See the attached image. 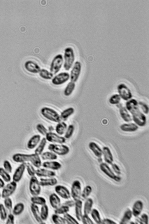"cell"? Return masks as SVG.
<instances>
[{
  "instance_id": "6da1fadb",
  "label": "cell",
  "mask_w": 149,
  "mask_h": 224,
  "mask_svg": "<svg viewBox=\"0 0 149 224\" xmlns=\"http://www.w3.org/2000/svg\"><path fill=\"white\" fill-rule=\"evenodd\" d=\"M126 109L132 115V118L135 123L138 126L143 127L147 122L146 115L139 109L138 102L133 101L127 105Z\"/></svg>"
},
{
  "instance_id": "7a4b0ae2",
  "label": "cell",
  "mask_w": 149,
  "mask_h": 224,
  "mask_svg": "<svg viewBox=\"0 0 149 224\" xmlns=\"http://www.w3.org/2000/svg\"><path fill=\"white\" fill-rule=\"evenodd\" d=\"M12 159L14 161L17 162L22 163L29 162L38 168H39L42 164L39 155L35 153L30 154L17 153L13 156Z\"/></svg>"
},
{
  "instance_id": "3957f363",
  "label": "cell",
  "mask_w": 149,
  "mask_h": 224,
  "mask_svg": "<svg viewBox=\"0 0 149 224\" xmlns=\"http://www.w3.org/2000/svg\"><path fill=\"white\" fill-rule=\"evenodd\" d=\"M40 113L44 118L52 122L58 123L61 121L59 114L55 110L50 107H43L41 109Z\"/></svg>"
},
{
  "instance_id": "277c9868",
  "label": "cell",
  "mask_w": 149,
  "mask_h": 224,
  "mask_svg": "<svg viewBox=\"0 0 149 224\" xmlns=\"http://www.w3.org/2000/svg\"><path fill=\"white\" fill-rule=\"evenodd\" d=\"M64 57V69L68 71L73 65L75 59L74 51L72 47H68L65 49Z\"/></svg>"
},
{
  "instance_id": "5b68a950",
  "label": "cell",
  "mask_w": 149,
  "mask_h": 224,
  "mask_svg": "<svg viewBox=\"0 0 149 224\" xmlns=\"http://www.w3.org/2000/svg\"><path fill=\"white\" fill-rule=\"evenodd\" d=\"M64 59L62 55L59 54L56 55L51 62L50 70L54 74L58 73L60 70L63 63Z\"/></svg>"
},
{
  "instance_id": "8992f818",
  "label": "cell",
  "mask_w": 149,
  "mask_h": 224,
  "mask_svg": "<svg viewBox=\"0 0 149 224\" xmlns=\"http://www.w3.org/2000/svg\"><path fill=\"white\" fill-rule=\"evenodd\" d=\"M48 149L56 154L60 156L66 155L70 151L69 147L62 144H50L48 145Z\"/></svg>"
},
{
  "instance_id": "52a82bcc",
  "label": "cell",
  "mask_w": 149,
  "mask_h": 224,
  "mask_svg": "<svg viewBox=\"0 0 149 224\" xmlns=\"http://www.w3.org/2000/svg\"><path fill=\"white\" fill-rule=\"evenodd\" d=\"M117 89L118 94L123 100L127 101L132 98V95L131 91L125 84L122 83L119 84Z\"/></svg>"
},
{
  "instance_id": "ba28073f",
  "label": "cell",
  "mask_w": 149,
  "mask_h": 224,
  "mask_svg": "<svg viewBox=\"0 0 149 224\" xmlns=\"http://www.w3.org/2000/svg\"><path fill=\"white\" fill-rule=\"evenodd\" d=\"M29 190L33 196H38L40 193L41 186L37 177L35 176L31 177L29 183Z\"/></svg>"
},
{
  "instance_id": "9c48e42d",
  "label": "cell",
  "mask_w": 149,
  "mask_h": 224,
  "mask_svg": "<svg viewBox=\"0 0 149 224\" xmlns=\"http://www.w3.org/2000/svg\"><path fill=\"white\" fill-rule=\"evenodd\" d=\"M70 79V74L67 72H62L53 77L51 82L55 86H60L67 81Z\"/></svg>"
},
{
  "instance_id": "30bf717a",
  "label": "cell",
  "mask_w": 149,
  "mask_h": 224,
  "mask_svg": "<svg viewBox=\"0 0 149 224\" xmlns=\"http://www.w3.org/2000/svg\"><path fill=\"white\" fill-rule=\"evenodd\" d=\"M81 189V185L80 181L78 180H74L72 184L71 195L75 201L80 199Z\"/></svg>"
},
{
  "instance_id": "8fae6325",
  "label": "cell",
  "mask_w": 149,
  "mask_h": 224,
  "mask_svg": "<svg viewBox=\"0 0 149 224\" xmlns=\"http://www.w3.org/2000/svg\"><path fill=\"white\" fill-rule=\"evenodd\" d=\"M82 70L81 63L79 61H76L73 66L70 74L71 81L75 83L78 79Z\"/></svg>"
},
{
  "instance_id": "7c38bea8",
  "label": "cell",
  "mask_w": 149,
  "mask_h": 224,
  "mask_svg": "<svg viewBox=\"0 0 149 224\" xmlns=\"http://www.w3.org/2000/svg\"><path fill=\"white\" fill-rule=\"evenodd\" d=\"M45 138L47 140L53 143L62 144L66 142L64 137L52 132H48L45 136Z\"/></svg>"
},
{
  "instance_id": "4fadbf2b",
  "label": "cell",
  "mask_w": 149,
  "mask_h": 224,
  "mask_svg": "<svg viewBox=\"0 0 149 224\" xmlns=\"http://www.w3.org/2000/svg\"><path fill=\"white\" fill-rule=\"evenodd\" d=\"M99 167L101 171L109 178L117 182H119L121 180L120 177L116 176L106 163H101Z\"/></svg>"
},
{
  "instance_id": "5bb4252c",
  "label": "cell",
  "mask_w": 149,
  "mask_h": 224,
  "mask_svg": "<svg viewBox=\"0 0 149 224\" xmlns=\"http://www.w3.org/2000/svg\"><path fill=\"white\" fill-rule=\"evenodd\" d=\"M17 186L16 182L13 181L8 184L3 189L2 197L5 198L11 195L15 191Z\"/></svg>"
},
{
  "instance_id": "9a60e30c",
  "label": "cell",
  "mask_w": 149,
  "mask_h": 224,
  "mask_svg": "<svg viewBox=\"0 0 149 224\" xmlns=\"http://www.w3.org/2000/svg\"><path fill=\"white\" fill-rule=\"evenodd\" d=\"M26 70L33 74L38 73L41 70L40 66L36 62L31 60L26 61L24 64Z\"/></svg>"
},
{
  "instance_id": "2e32d148",
  "label": "cell",
  "mask_w": 149,
  "mask_h": 224,
  "mask_svg": "<svg viewBox=\"0 0 149 224\" xmlns=\"http://www.w3.org/2000/svg\"><path fill=\"white\" fill-rule=\"evenodd\" d=\"M55 190L56 193L61 198L65 199L70 198L71 193L65 187L60 185H57L55 187Z\"/></svg>"
},
{
  "instance_id": "e0dca14e",
  "label": "cell",
  "mask_w": 149,
  "mask_h": 224,
  "mask_svg": "<svg viewBox=\"0 0 149 224\" xmlns=\"http://www.w3.org/2000/svg\"><path fill=\"white\" fill-rule=\"evenodd\" d=\"M26 169V163H22L15 170L13 176V181L19 182L22 178Z\"/></svg>"
},
{
  "instance_id": "ac0fdd59",
  "label": "cell",
  "mask_w": 149,
  "mask_h": 224,
  "mask_svg": "<svg viewBox=\"0 0 149 224\" xmlns=\"http://www.w3.org/2000/svg\"><path fill=\"white\" fill-rule=\"evenodd\" d=\"M88 147L95 156L99 158L101 157L102 155V150L97 143L91 141L88 144Z\"/></svg>"
},
{
  "instance_id": "d6986e66",
  "label": "cell",
  "mask_w": 149,
  "mask_h": 224,
  "mask_svg": "<svg viewBox=\"0 0 149 224\" xmlns=\"http://www.w3.org/2000/svg\"><path fill=\"white\" fill-rule=\"evenodd\" d=\"M36 174L38 177H52L56 175L55 172L44 168H39L36 169Z\"/></svg>"
},
{
  "instance_id": "ffe728a7",
  "label": "cell",
  "mask_w": 149,
  "mask_h": 224,
  "mask_svg": "<svg viewBox=\"0 0 149 224\" xmlns=\"http://www.w3.org/2000/svg\"><path fill=\"white\" fill-rule=\"evenodd\" d=\"M120 129L122 131L125 132H133L136 131L138 126L134 123H125L120 126Z\"/></svg>"
},
{
  "instance_id": "44dd1931",
  "label": "cell",
  "mask_w": 149,
  "mask_h": 224,
  "mask_svg": "<svg viewBox=\"0 0 149 224\" xmlns=\"http://www.w3.org/2000/svg\"><path fill=\"white\" fill-rule=\"evenodd\" d=\"M30 209L32 214L36 221L40 224H44L43 221L41 218L39 207L37 205L32 203L30 206Z\"/></svg>"
},
{
  "instance_id": "7402d4cb",
  "label": "cell",
  "mask_w": 149,
  "mask_h": 224,
  "mask_svg": "<svg viewBox=\"0 0 149 224\" xmlns=\"http://www.w3.org/2000/svg\"><path fill=\"white\" fill-rule=\"evenodd\" d=\"M41 140V136L39 134L33 135L29 140L27 143V147L32 150L35 148Z\"/></svg>"
},
{
  "instance_id": "603a6c76",
  "label": "cell",
  "mask_w": 149,
  "mask_h": 224,
  "mask_svg": "<svg viewBox=\"0 0 149 224\" xmlns=\"http://www.w3.org/2000/svg\"><path fill=\"white\" fill-rule=\"evenodd\" d=\"M42 166L44 168L53 170H58L62 167L59 162L54 161L45 162L42 163Z\"/></svg>"
},
{
  "instance_id": "cb8c5ba5",
  "label": "cell",
  "mask_w": 149,
  "mask_h": 224,
  "mask_svg": "<svg viewBox=\"0 0 149 224\" xmlns=\"http://www.w3.org/2000/svg\"><path fill=\"white\" fill-rule=\"evenodd\" d=\"M103 154L105 161L109 164H111L113 161L112 153L110 149L107 146H104L102 149Z\"/></svg>"
},
{
  "instance_id": "d4e9b609",
  "label": "cell",
  "mask_w": 149,
  "mask_h": 224,
  "mask_svg": "<svg viewBox=\"0 0 149 224\" xmlns=\"http://www.w3.org/2000/svg\"><path fill=\"white\" fill-rule=\"evenodd\" d=\"M143 208V202L140 200L135 202L132 208V215L135 217L138 216L141 213Z\"/></svg>"
},
{
  "instance_id": "484cf974",
  "label": "cell",
  "mask_w": 149,
  "mask_h": 224,
  "mask_svg": "<svg viewBox=\"0 0 149 224\" xmlns=\"http://www.w3.org/2000/svg\"><path fill=\"white\" fill-rule=\"evenodd\" d=\"M49 200L51 206L55 209L60 206L61 201L60 198L56 194H51L49 197Z\"/></svg>"
},
{
  "instance_id": "4316f807",
  "label": "cell",
  "mask_w": 149,
  "mask_h": 224,
  "mask_svg": "<svg viewBox=\"0 0 149 224\" xmlns=\"http://www.w3.org/2000/svg\"><path fill=\"white\" fill-rule=\"evenodd\" d=\"M119 111L120 117L125 122H129L132 120V117L125 107L121 106Z\"/></svg>"
},
{
  "instance_id": "83f0119b",
  "label": "cell",
  "mask_w": 149,
  "mask_h": 224,
  "mask_svg": "<svg viewBox=\"0 0 149 224\" xmlns=\"http://www.w3.org/2000/svg\"><path fill=\"white\" fill-rule=\"evenodd\" d=\"M74 206L76 217L78 220L81 221L83 216V202L80 199L76 201Z\"/></svg>"
},
{
  "instance_id": "f1b7e54d",
  "label": "cell",
  "mask_w": 149,
  "mask_h": 224,
  "mask_svg": "<svg viewBox=\"0 0 149 224\" xmlns=\"http://www.w3.org/2000/svg\"><path fill=\"white\" fill-rule=\"evenodd\" d=\"M41 186H53L56 185L57 183V180L54 177L48 178H41L39 181Z\"/></svg>"
},
{
  "instance_id": "f546056e",
  "label": "cell",
  "mask_w": 149,
  "mask_h": 224,
  "mask_svg": "<svg viewBox=\"0 0 149 224\" xmlns=\"http://www.w3.org/2000/svg\"><path fill=\"white\" fill-rule=\"evenodd\" d=\"M75 109L73 107H68L63 110L60 115L61 120L64 121L66 120L74 112Z\"/></svg>"
},
{
  "instance_id": "4dcf8cb0",
  "label": "cell",
  "mask_w": 149,
  "mask_h": 224,
  "mask_svg": "<svg viewBox=\"0 0 149 224\" xmlns=\"http://www.w3.org/2000/svg\"><path fill=\"white\" fill-rule=\"evenodd\" d=\"M67 127L66 123L64 122L60 121L58 123L55 127V131L58 135H62L64 134Z\"/></svg>"
},
{
  "instance_id": "1f68e13d",
  "label": "cell",
  "mask_w": 149,
  "mask_h": 224,
  "mask_svg": "<svg viewBox=\"0 0 149 224\" xmlns=\"http://www.w3.org/2000/svg\"><path fill=\"white\" fill-rule=\"evenodd\" d=\"M93 204V201L91 198H88L86 199L84 206V214L88 215L90 213Z\"/></svg>"
},
{
  "instance_id": "d6a6232c",
  "label": "cell",
  "mask_w": 149,
  "mask_h": 224,
  "mask_svg": "<svg viewBox=\"0 0 149 224\" xmlns=\"http://www.w3.org/2000/svg\"><path fill=\"white\" fill-rule=\"evenodd\" d=\"M76 87L75 82L70 81L66 85L64 91V95L66 97L70 96L74 91Z\"/></svg>"
},
{
  "instance_id": "836d02e7",
  "label": "cell",
  "mask_w": 149,
  "mask_h": 224,
  "mask_svg": "<svg viewBox=\"0 0 149 224\" xmlns=\"http://www.w3.org/2000/svg\"><path fill=\"white\" fill-rule=\"evenodd\" d=\"M41 158L44 160H53L57 158V154L52 151H46L42 153Z\"/></svg>"
},
{
  "instance_id": "e575fe53",
  "label": "cell",
  "mask_w": 149,
  "mask_h": 224,
  "mask_svg": "<svg viewBox=\"0 0 149 224\" xmlns=\"http://www.w3.org/2000/svg\"><path fill=\"white\" fill-rule=\"evenodd\" d=\"M38 73L40 77L45 80H49L52 79L53 77V74L44 68L41 69Z\"/></svg>"
},
{
  "instance_id": "d590c367",
  "label": "cell",
  "mask_w": 149,
  "mask_h": 224,
  "mask_svg": "<svg viewBox=\"0 0 149 224\" xmlns=\"http://www.w3.org/2000/svg\"><path fill=\"white\" fill-rule=\"evenodd\" d=\"M47 140L45 138H43L41 140L40 142L36 148L34 153L39 155L43 153L47 143Z\"/></svg>"
},
{
  "instance_id": "8d00e7d4",
  "label": "cell",
  "mask_w": 149,
  "mask_h": 224,
  "mask_svg": "<svg viewBox=\"0 0 149 224\" xmlns=\"http://www.w3.org/2000/svg\"><path fill=\"white\" fill-rule=\"evenodd\" d=\"M132 211L128 209L125 212L120 222V224H126L129 221L132 216Z\"/></svg>"
},
{
  "instance_id": "74e56055",
  "label": "cell",
  "mask_w": 149,
  "mask_h": 224,
  "mask_svg": "<svg viewBox=\"0 0 149 224\" xmlns=\"http://www.w3.org/2000/svg\"><path fill=\"white\" fill-rule=\"evenodd\" d=\"M32 203L41 206L46 204V200L43 197L38 196H33L31 198Z\"/></svg>"
},
{
  "instance_id": "f35d334b",
  "label": "cell",
  "mask_w": 149,
  "mask_h": 224,
  "mask_svg": "<svg viewBox=\"0 0 149 224\" xmlns=\"http://www.w3.org/2000/svg\"><path fill=\"white\" fill-rule=\"evenodd\" d=\"M24 209V206L23 203H18L14 206L13 210V213L15 215H19L22 212Z\"/></svg>"
},
{
  "instance_id": "ab89813d",
  "label": "cell",
  "mask_w": 149,
  "mask_h": 224,
  "mask_svg": "<svg viewBox=\"0 0 149 224\" xmlns=\"http://www.w3.org/2000/svg\"><path fill=\"white\" fill-rule=\"evenodd\" d=\"M41 206L40 212L41 217L42 220H45L48 216V208L46 204Z\"/></svg>"
},
{
  "instance_id": "60d3db41",
  "label": "cell",
  "mask_w": 149,
  "mask_h": 224,
  "mask_svg": "<svg viewBox=\"0 0 149 224\" xmlns=\"http://www.w3.org/2000/svg\"><path fill=\"white\" fill-rule=\"evenodd\" d=\"M92 190L91 186L89 185L86 186L81 192L80 198L83 200L86 199L91 193Z\"/></svg>"
},
{
  "instance_id": "b9f144b4",
  "label": "cell",
  "mask_w": 149,
  "mask_h": 224,
  "mask_svg": "<svg viewBox=\"0 0 149 224\" xmlns=\"http://www.w3.org/2000/svg\"><path fill=\"white\" fill-rule=\"evenodd\" d=\"M90 213L91 216L97 224H101V220L98 210L94 209L92 210Z\"/></svg>"
},
{
  "instance_id": "7bdbcfd3",
  "label": "cell",
  "mask_w": 149,
  "mask_h": 224,
  "mask_svg": "<svg viewBox=\"0 0 149 224\" xmlns=\"http://www.w3.org/2000/svg\"><path fill=\"white\" fill-rule=\"evenodd\" d=\"M52 220L53 223L56 224H65L66 222L64 218L55 213L52 216Z\"/></svg>"
},
{
  "instance_id": "ee69618b",
  "label": "cell",
  "mask_w": 149,
  "mask_h": 224,
  "mask_svg": "<svg viewBox=\"0 0 149 224\" xmlns=\"http://www.w3.org/2000/svg\"><path fill=\"white\" fill-rule=\"evenodd\" d=\"M75 130V127L72 124L69 125L67 127L64 133V138L65 139H69L72 136Z\"/></svg>"
},
{
  "instance_id": "f6af8a7d",
  "label": "cell",
  "mask_w": 149,
  "mask_h": 224,
  "mask_svg": "<svg viewBox=\"0 0 149 224\" xmlns=\"http://www.w3.org/2000/svg\"><path fill=\"white\" fill-rule=\"evenodd\" d=\"M64 218L66 220V224H78V222L69 213H66L64 215Z\"/></svg>"
},
{
  "instance_id": "bcb514c9",
  "label": "cell",
  "mask_w": 149,
  "mask_h": 224,
  "mask_svg": "<svg viewBox=\"0 0 149 224\" xmlns=\"http://www.w3.org/2000/svg\"><path fill=\"white\" fill-rule=\"evenodd\" d=\"M121 99L118 94H115L111 96L109 99L108 101L111 104L117 105L120 103Z\"/></svg>"
},
{
  "instance_id": "7dc6e473",
  "label": "cell",
  "mask_w": 149,
  "mask_h": 224,
  "mask_svg": "<svg viewBox=\"0 0 149 224\" xmlns=\"http://www.w3.org/2000/svg\"><path fill=\"white\" fill-rule=\"evenodd\" d=\"M69 211V208L68 206L63 205L61 206H60L58 208L55 209V213L58 214H64L67 213Z\"/></svg>"
},
{
  "instance_id": "c3c4849f",
  "label": "cell",
  "mask_w": 149,
  "mask_h": 224,
  "mask_svg": "<svg viewBox=\"0 0 149 224\" xmlns=\"http://www.w3.org/2000/svg\"><path fill=\"white\" fill-rule=\"evenodd\" d=\"M0 176L3 180L6 182H9L11 180V177L8 173L1 167L0 168Z\"/></svg>"
},
{
  "instance_id": "681fc988",
  "label": "cell",
  "mask_w": 149,
  "mask_h": 224,
  "mask_svg": "<svg viewBox=\"0 0 149 224\" xmlns=\"http://www.w3.org/2000/svg\"><path fill=\"white\" fill-rule=\"evenodd\" d=\"M36 128L37 131L43 136H45L48 132L47 128L41 124L39 123L37 124Z\"/></svg>"
},
{
  "instance_id": "f907efd6",
  "label": "cell",
  "mask_w": 149,
  "mask_h": 224,
  "mask_svg": "<svg viewBox=\"0 0 149 224\" xmlns=\"http://www.w3.org/2000/svg\"><path fill=\"white\" fill-rule=\"evenodd\" d=\"M138 106L141 111L144 114H148L149 113V108L148 106L142 101L138 102Z\"/></svg>"
},
{
  "instance_id": "816d5d0a",
  "label": "cell",
  "mask_w": 149,
  "mask_h": 224,
  "mask_svg": "<svg viewBox=\"0 0 149 224\" xmlns=\"http://www.w3.org/2000/svg\"><path fill=\"white\" fill-rule=\"evenodd\" d=\"M26 168L28 174L31 177L35 176L36 170L31 164L29 162L26 163Z\"/></svg>"
},
{
  "instance_id": "f5cc1de1",
  "label": "cell",
  "mask_w": 149,
  "mask_h": 224,
  "mask_svg": "<svg viewBox=\"0 0 149 224\" xmlns=\"http://www.w3.org/2000/svg\"><path fill=\"white\" fill-rule=\"evenodd\" d=\"M0 216L2 220H4L7 217V213L6 209L3 205L0 204Z\"/></svg>"
},
{
  "instance_id": "db71d44e",
  "label": "cell",
  "mask_w": 149,
  "mask_h": 224,
  "mask_svg": "<svg viewBox=\"0 0 149 224\" xmlns=\"http://www.w3.org/2000/svg\"><path fill=\"white\" fill-rule=\"evenodd\" d=\"M5 206L8 210L10 211L12 208V202L11 199L8 197L5 198L4 201Z\"/></svg>"
},
{
  "instance_id": "11a10c76",
  "label": "cell",
  "mask_w": 149,
  "mask_h": 224,
  "mask_svg": "<svg viewBox=\"0 0 149 224\" xmlns=\"http://www.w3.org/2000/svg\"><path fill=\"white\" fill-rule=\"evenodd\" d=\"M81 221L84 224H93L94 223L91 219L88 216V215L84 214L83 215Z\"/></svg>"
},
{
  "instance_id": "9f6ffc18",
  "label": "cell",
  "mask_w": 149,
  "mask_h": 224,
  "mask_svg": "<svg viewBox=\"0 0 149 224\" xmlns=\"http://www.w3.org/2000/svg\"><path fill=\"white\" fill-rule=\"evenodd\" d=\"M4 169L8 173L12 172V168L10 162L8 160L4 161L3 164Z\"/></svg>"
},
{
  "instance_id": "6f0895ef",
  "label": "cell",
  "mask_w": 149,
  "mask_h": 224,
  "mask_svg": "<svg viewBox=\"0 0 149 224\" xmlns=\"http://www.w3.org/2000/svg\"><path fill=\"white\" fill-rule=\"evenodd\" d=\"M148 217L146 213L142 214L139 219V222L140 224H147L148 223Z\"/></svg>"
},
{
  "instance_id": "680465c9",
  "label": "cell",
  "mask_w": 149,
  "mask_h": 224,
  "mask_svg": "<svg viewBox=\"0 0 149 224\" xmlns=\"http://www.w3.org/2000/svg\"><path fill=\"white\" fill-rule=\"evenodd\" d=\"M14 223V216L13 214H9L7 217L6 224H13Z\"/></svg>"
},
{
  "instance_id": "91938a15",
  "label": "cell",
  "mask_w": 149,
  "mask_h": 224,
  "mask_svg": "<svg viewBox=\"0 0 149 224\" xmlns=\"http://www.w3.org/2000/svg\"><path fill=\"white\" fill-rule=\"evenodd\" d=\"M75 201L73 200H70L66 201L64 203L63 205L66 206L68 207H71L74 206Z\"/></svg>"
},
{
  "instance_id": "94428289",
  "label": "cell",
  "mask_w": 149,
  "mask_h": 224,
  "mask_svg": "<svg viewBox=\"0 0 149 224\" xmlns=\"http://www.w3.org/2000/svg\"><path fill=\"white\" fill-rule=\"evenodd\" d=\"M111 164L112 168L115 172L118 174H120L121 173V171L118 166L115 164L112 163Z\"/></svg>"
},
{
  "instance_id": "6125c7cd",
  "label": "cell",
  "mask_w": 149,
  "mask_h": 224,
  "mask_svg": "<svg viewBox=\"0 0 149 224\" xmlns=\"http://www.w3.org/2000/svg\"><path fill=\"white\" fill-rule=\"evenodd\" d=\"M103 224H115L116 223L113 221L108 218H105L101 221Z\"/></svg>"
},
{
  "instance_id": "be15d7a7",
  "label": "cell",
  "mask_w": 149,
  "mask_h": 224,
  "mask_svg": "<svg viewBox=\"0 0 149 224\" xmlns=\"http://www.w3.org/2000/svg\"><path fill=\"white\" fill-rule=\"evenodd\" d=\"M5 183L3 180L0 178V188H2L4 187Z\"/></svg>"
},
{
  "instance_id": "e7e4bbea",
  "label": "cell",
  "mask_w": 149,
  "mask_h": 224,
  "mask_svg": "<svg viewBox=\"0 0 149 224\" xmlns=\"http://www.w3.org/2000/svg\"><path fill=\"white\" fill-rule=\"evenodd\" d=\"M107 122V120L106 119H104L102 121V123L104 124H106Z\"/></svg>"
},
{
  "instance_id": "03108f58",
  "label": "cell",
  "mask_w": 149,
  "mask_h": 224,
  "mask_svg": "<svg viewBox=\"0 0 149 224\" xmlns=\"http://www.w3.org/2000/svg\"><path fill=\"white\" fill-rule=\"evenodd\" d=\"M1 194L0 192V197H1Z\"/></svg>"
}]
</instances>
